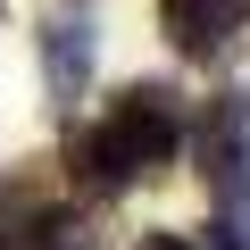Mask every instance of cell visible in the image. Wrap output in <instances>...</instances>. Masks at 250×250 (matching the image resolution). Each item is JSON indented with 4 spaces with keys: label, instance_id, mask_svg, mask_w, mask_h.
I'll use <instances>...</instances> for the list:
<instances>
[{
    "label": "cell",
    "instance_id": "obj_1",
    "mask_svg": "<svg viewBox=\"0 0 250 250\" xmlns=\"http://www.w3.org/2000/svg\"><path fill=\"white\" fill-rule=\"evenodd\" d=\"M175 150H184V100H175V83H125L100 125H75L67 134V184H83L92 200H117L142 175H159Z\"/></svg>",
    "mask_w": 250,
    "mask_h": 250
},
{
    "label": "cell",
    "instance_id": "obj_2",
    "mask_svg": "<svg viewBox=\"0 0 250 250\" xmlns=\"http://www.w3.org/2000/svg\"><path fill=\"white\" fill-rule=\"evenodd\" d=\"M208 184V250H250V92H217L192 134Z\"/></svg>",
    "mask_w": 250,
    "mask_h": 250
},
{
    "label": "cell",
    "instance_id": "obj_3",
    "mask_svg": "<svg viewBox=\"0 0 250 250\" xmlns=\"http://www.w3.org/2000/svg\"><path fill=\"white\" fill-rule=\"evenodd\" d=\"M250 25V0H159V34L184 59H225Z\"/></svg>",
    "mask_w": 250,
    "mask_h": 250
},
{
    "label": "cell",
    "instance_id": "obj_4",
    "mask_svg": "<svg viewBox=\"0 0 250 250\" xmlns=\"http://www.w3.org/2000/svg\"><path fill=\"white\" fill-rule=\"evenodd\" d=\"M42 83L59 108L83 100V83H92V25L83 17H42Z\"/></svg>",
    "mask_w": 250,
    "mask_h": 250
},
{
    "label": "cell",
    "instance_id": "obj_5",
    "mask_svg": "<svg viewBox=\"0 0 250 250\" xmlns=\"http://www.w3.org/2000/svg\"><path fill=\"white\" fill-rule=\"evenodd\" d=\"M34 250H100V217H83V208H42V217H34Z\"/></svg>",
    "mask_w": 250,
    "mask_h": 250
},
{
    "label": "cell",
    "instance_id": "obj_6",
    "mask_svg": "<svg viewBox=\"0 0 250 250\" xmlns=\"http://www.w3.org/2000/svg\"><path fill=\"white\" fill-rule=\"evenodd\" d=\"M34 217H42V208H34L25 192H0V250H34Z\"/></svg>",
    "mask_w": 250,
    "mask_h": 250
},
{
    "label": "cell",
    "instance_id": "obj_7",
    "mask_svg": "<svg viewBox=\"0 0 250 250\" xmlns=\"http://www.w3.org/2000/svg\"><path fill=\"white\" fill-rule=\"evenodd\" d=\"M134 250H200V242H184V233H142Z\"/></svg>",
    "mask_w": 250,
    "mask_h": 250
}]
</instances>
